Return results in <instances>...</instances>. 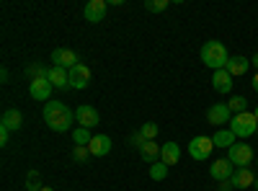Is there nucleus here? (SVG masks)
<instances>
[{"label":"nucleus","mask_w":258,"mask_h":191,"mask_svg":"<svg viewBox=\"0 0 258 191\" xmlns=\"http://www.w3.org/2000/svg\"><path fill=\"white\" fill-rule=\"evenodd\" d=\"M44 121H47L49 130H54V132H68L73 126V121H75V111L68 109L62 101H47V106H44Z\"/></svg>","instance_id":"f257e3e1"},{"label":"nucleus","mask_w":258,"mask_h":191,"mask_svg":"<svg viewBox=\"0 0 258 191\" xmlns=\"http://www.w3.org/2000/svg\"><path fill=\"white\" fill-rule=\"evenodd\" d=\"M202 62L207 68L212 70H225L227 68V62H230V54L225 49L222 41H204V47H202Z\"/></svg>","instance_id":"f03ea898"},{"label":"nucleus","mask_w":258,"mask_h":191,"mask_svg":"<svg viewBox=\"0 0 258 191\" xmlns=\"http://www.w3.org/2000/svg\"><path fill=\"white\" fill-rule=\"evenodd\" d=\"M255 130H258V119H255V114H253V111L235 114V116L230 119V132H232L235 137H240V140L253 137V135H255Z\"/></svg>","instance_id":"7ed1b4c3"},{"label":"nucleus","mask_w":258,"mask_h":191,"mask_svg":"<svg viewBox=\"0 0 258 191\" xmlns=\"http://www.w3.org/2000/svg\"><path fill=\"white\" fill-rule=\"evenodd\" d=\"M227 160H230L235 168H248L250 160H253V147L245 145V142H235L230 150H227Z\"/></svg>","instance_id":"20e7f679"},{"label":"nucleus","mask_w":258,"mask_h":191,"mask_svg":"<svg viewBox=\"0 0 258 191\" xmlns=\"http://www.w3.org/2000/svg\"><path fill=\"white\" fill-rule=\"evenodd\" d=\"M212 150H214L212 137L199 135V137H194V140L188 142V155H191L194 160H207V158L212 155Z\"/></svg>","instance_id":"39448f33"},{"label":"nucleus","mask_w":258,"mask_h":191,"mask_svg":"<svg viewBox=\"0 0 258 191\" xmlns=\"http://www.w3.org/2000/svg\"><path fill=\"white\" fill-rule=\"evenodd\" d=\"M253 183H255V176H253L250 168H235L232 178H230V181H225V183H222V188H250Z\"/></svg>","instance_id":"423d86ee"},{"label":"nucleus","mask_w":258,"mask_h":191,"mask_svg":"<svg viewBox=\"0 0 258 191\" xmlns=\"http://www.w3.org/2000/svg\"><path fill=\"white\" fill-rule=\"evenodd\" d=\"M230 119H232V111H230L227 103L209 106V111H207V121L209 124H214V126H220V130H222V124H230Z\"/></svg>","instance_id":"0eeeda50"},{"label":"nucleus","mask_w":258,"mask_h":191,"mask_svg":"<svg viewBox=\"0 0 258 191\" xmlns=\"http://www.w3.org/2000/svg\"><path fill=\"white\" fill-rule=\"evenodd\" d=\"M232 173H235V165H232L227 158H220V160H214V163L209 165V176H212L214 181H220V183L230 181Z\"/></svg>","instance_id":"6e6552de"},{"label":"nucleus","mask_w":258,"mask_h":191,"mask_svg":"<svg viewBox=\"0 0 258 191\" xmlns=\"http://www.w3.org/2000/svg\"><path fill=\"white\" fill-rule=\"evenodd\" d=\"M75 119H78V124H80V126H85V130H93V126H98V121H101L98 111L93 109L91 103H83V106H78Z\"/></svg>","instance_id":"1a4fd4ad"},{"label":"nucleus","mask_w":258,"mask_h":191,"mask_svg":"<svg viewBox=\"0 0 258 191\" xmlns=\"http://www.w3.org/2000/svg\"><path fill=\"white\" fill-rule=\"evenodd\" d=\"M52 62H54L57 68H64V70H73L75 65H80L78 54H75L73 49H68V47H57V49L52 52Z\"/></svg>","instance_id":"9d476101"},{"label":"nucleus","mask_w":258,"mask_h":191,"mask_svg":"<svg viewBox=\"0 0 258 191\" xmlns=\"http://www.w3.org/2000/svg\"><path fill=\"white\" fill-rule=\"evenodd\" d=\"M106 8H109L106 0H88L83 8V16H85V21H91V24H98V21L106 18Z\"/></svg>","instance_id":"9b49d317"},{"label":"nucleus","mask_w":258,"mask_h":191,"mask_svg":"<svg viewBox=\"0 0 258 191\" xmlns=\"http://www.w3.org/2000/svg\"><path fill=\"white\" fill-rule=\"evenodd\" d=\"M52 91H54V86H52L47 78H36V80L29 83V93H31L34 101H49Z\"/></svg>","instance_id":"f8f14e48"},{"label":"nucleus","mask_w":258,"mask_h":191,"mask_svg":"<svg viewBox=\"0 0 258 191\" xmlns=\"http://www.w3.org/2000/svg\"><path fill=\"white\" fill-rule=\"evenodd\" d=\"M70 73V88H75V91H83V88H88V83H91V70L83 65H75L73 70H68Z\"/></svg>","instance_id":"ddd939ff"},{"label":"nucleus","mask_w":258,"mask_h":191,"mask_svg":"<svg viewBox=\"0 0 258 191\" xmlns=\"http://www.w3.org/2000/svg\"><path fill=\"white\" fill-rule=\"evenodd\" d=\"M88 150H91V155H96V158L109 155V153H111V137H109V135H93Z\"/></svg>","instance_id":"4468645a"},{"label":"nucleus","mask_w":258,"mask_h":191,"mask_svg":"<svg viewBox=\"0 0 258 191\" xmlns=\"http://www.w3.org/2000/svg\"><path fill=\"white\" fill-rule=\"evenodd\" d=\"M137 147H140V158H142L145 163L153 165V163H158V160H160V147H163V145H158L155 140H150V142H140Z\"/></svg>","instance_id":"2eb2a0df"},{"label":"nucleus","mask_w":258,"mask_h":191,"mask_svg":"<svg viewBox=\"0 0 258 191\" xmlns=\"http://www.w3.org/2000/svg\"><path fill=\"white\" fill-rule=\"evenodd\" d=\"M212 88L217 93H230L232 91V75L227 70H214L212 73Z\"/></svg>","instance_id":"dca6fc26"},{"label":"nucleus","mask_w":258,"mask_h":191,"mask_svg":"<svg viewBox=\"0 0 258 191\" xmlns=\"http://www.w3.org/2000/svg\"><path fill=\"white\" fill-rule=\"evenodd\" d=\"M47 80L52 83L54 88H70V73L64 70V68H57V65H52V68H49V75H47Z\"/></svg>","instance_id":"f3484780"},{"label":"nucleus","mask_w":258,"mask_h":191,"mask_svg":"<svg viewBox=\"0 0 258 191\" xmlns=\"http://www.w3.org/2000/svg\"><path fill=\"white\" fill-rule=\"evenodd\" d=\"M248 68H250V59L243 57V54H235V57H230V62H227V68H225V70H227L232 78H238V75H245Z\"/></svg>","instance_id":"a211bd4d"},{"label":"nucleus","mask_w":258,"mask_h":191,"mask_svg":"<svg viewBox=\"0 0 258 191\" xmlns=\"http://www.w3.org/2000/svg\"><path fill=\"white\" fill-rule=\"evenodd\" d=\"M21 124H24V116H21L18 109H6L3 119H0V126H6L8 132H18Z\"/></svg>","instance_id":"6ab92c4d"},{"label":"nucleus","mask_w":258,"mask_h":191,"mask_svg":"<svg viewBox=\"0 0 258 191\" xmlns=\"http://www.w3.org/2000/svg\"><path fill=\"white\" fill-rule=\"evenodd\" d=\"M160 160H163L165 165H176V163L181 160L178 145H176V142H165V145L160 147Z\"/></svg>","instance_id":"aec40b11"},{"label":"nucleus","mask_w":258,"mask_h":191,"mask_svg":"<svg viewBox=\"0 0 258 191\" xmlns=\"http://www.w3.org/2000/svg\"><path fill=\"white\" fill-rule=\"evenodd\" d=\"M212 142H214V147H220V150H222V147H225V150H230V147L238 142V137H235L230 130H217V132L212 135Z\"/></svg>","instance_id":"412c9836"},{"label":"nucleus","mask_w":258,"mask_h":191,"mask_svg":"<svg viewBox=\"0 0 258 191\" xmlns=\"http://www.w3.org/2000/svg\"><path fill=\"white\" fill-rule=\"evenodd\" d=\"M158 130H160V126L155 124V121H145L142 126H140V140L142 142H150V140H155V135H158Z\"/></svg>","instance_id":"4be33fe9"},{"label":"nucleus","mask_w":258,"mask_h":191,"mask_svg":"<svg viewBox=\"0 0 258 191\" xmlns=\"http://www.w3.org/2000/svg\"><path fill=\"white\" fill-rule=\"evenodd\" d=\"M150 178H153V181H165L168 178V165L163 160L153 163V165H150Z\"/></svg>","instance_id":"5701e85b"},{"label":"nucleus","mask_w":258,"mask_h":191,"mask_svg":"<svg viewBox=\"0 0 258 191\" xmlns=\"http://www.w3.org/2000/svg\"><path fill=\"white\" fill-rule=\"evenodd\" d=\"M91 140H93L91 130H85V126H78V130H73V142H75V145H85V147H88Z\"/></svg>","instance_id":"b1692460"},{"label":"nucleus","mask_w":258,"mask_h":191,"mask_svg":"<svg viewBox=\"0 0 258 191\" xmlns=\"http://www.w3.org/2000/svg\"><path fill=\"white\" fill-rule=\"evenodd\" d=\"M227 106H230L232 116H235V114H243V111H248V98H245V96H232Z\"/></svg>","instance_id":"393cba45"},{"label":"nucleus","mask_w":258,"mask_h":191,"mask_svg":"<svg viewBox=\"0 0 258 191\" xmlns=\"http://www.w3.org/2000/svg\"><path fill=\"white\" fill-rule=\"evenodd\" d=\"M44 186H41V176L36 171H29L26 173V191H41Z\"/></svg>","instance_id":"a878e982"},{"label":"nucleus","mask_w":258,"mask_h":191,"mask_svg":"<svg viewBox=\"0 0 258 191\" xmlns=\"http://www.w3.org/2000/svg\"><path fill=\"white\" fill-rule=\"evenodd\" d=\"M168 6H170V0H145V8L150 13H163Z\"/></svg>","instance_id":"bb28decb"},{"label":"nucleus","mask_w":258,"mask_h":191,"mask_svg":"<svg viewBox=\"0 0 258 191\" xmlns=\"http://www.w3.org/2000/svg\"><path fill=\"white\" fill-rule=\"evenodd\" d=\"M88 155H91V150H88L85 145H75V147H73V160L85 163V160H88Z\"/></svg>","instance_id":"cd10ccee"},{"label":"nucleus","mask_w":258,"mask_h":191,"mask_svg":"<svg viewBox=\"0 0 258 191\" xmlns=\"http://www.w3.org/2000/svg\"><path fill=\"white\" fill-rule=\"evenodd\" d=\"M26 73H29L31 80H36V78H47V75H49V68H44V65H31Z\"/></svg>","instance_id":"c85d7f7f"},{"label":"nucleus","mask_w":258,"mask_h":191,"mask_svg":"<svg viewBox=\"0 0 258 191\" xmlns=\"http://www.w3.org/2000/svg\"><path fill=\"white\" fill-rule=\"evenodd\" d=\"M8 140H11V132L6 130V126H0V145L6 147V145H8Z\"/></svg>","instance_id":"c756f323"},{"label":"nucleus","mask_w":258,"mask_h":191,"mask_svg":"<svg viewBox=\"0 0 258 191\" xmlns=\"http://www.w3.org/2000/svg\"><path fill=\"white\" fill-rule=\"evenodd\" d=\"M0 80H3V83H8V68H3V70H0Z\"/></svg>","instance_id":"7c9ffc66"},{"label":"nucleus","mask_w":258,"mask_h":191,"mask_svg":"<svg viewBox=\"0 0 258 191\" xmlns=\"http://www.w3.org/2000/svg\"><path fill=\"white\" fill-rule=\"evenodd\" d=\"M253 91H255V93H258V73H255V75H253Z\"/></svg>","instance_id":"2f4dec72"},{"label":"nucleus","mask_w":258,"mask_h":191,"mask_svg":"<svg viewBox=\"0 0 258 191\" xmlns=\"http://www.w3.org/2000/svg\"><path fill=\"white\" fill-rule=\"evenodd\" d=\"M250 65H255V70H258V52L253 54V59H250Z\"/></svg>","instance_id":"473e14b6"},{"label":"nucleus","mask_w":258,"mask_h":191,"mask_svg":"<svg viewBox=\"0 0 258 191\" xmlns=\"http://www.w3.org/2000/svg\"><path fill=\"white\" fill-rule=\"evenodd\" d=\"M41 191H54V188H49V186H44V188H41Z\"/></svg>","instance_id":"72a5a7b5"},{"label":"nucleus","mask_w":258,"mask_h":191,"mask_svg":"<svg viewBox=\"0 0 258 191\" xmlns=\"http://www.w3.org/2000/svg\"><path fill=\"white\" fill-rule=\"evenodd\" d=\"M253 188H255V191H258V178H255V183H253Z\"/></svg>","instance_id":"f704fd0d"},{"label":"nucleus","mask_w":258,"mask_h":191,"mask_svg":"<svg viewBox=\"0 0 258 191\" xmlns=\"http://www.w3.org/2000/svg\"><path fill=\"white\" fill-rule=\"evenodd\" d=\"M253 114H255V119H258V106H255V111H253Z\"/></svg>","instance_id":"c9c22d12"},{"label":"nucleus","mask_w":258,"mask_h":191,"mask_svg":"<svg viewBox=\"0 0 258 191\" xmlns=\"http://www.w3.org/2000/svg\"><path fill=\"white\" fill-rule=\"evenodd\" d=\"M220 191H232V188H220Z\"/></svg>","instance_id":"e433bc0d"},{"label":"nucleus","mask_w":258,"mask_h":191,"mask_svg":"<svg viewBox=\"0 0 258 191\" xmlns=\"http://www.w3.org/2000/svg\"><path fill=\"white\" fill-rule=\"evenodd\" d=\"M255 137H258V130H255Z\"/></svg>","instance_id":"4c0bfd02"},{"label":"nucleus","mask_w":258,"mask_h":191,"mask_svg":"<svg viewBox=\"0 0 258 191\" xmlns=\"http://www.w3.org/2000/svg\"><path fill=\"white\" fill-rule=\"evenodd\" d=\"M255 165H258V160H255Z\"/></svg>","instance_id":"58836bf2"}]
</instances>
